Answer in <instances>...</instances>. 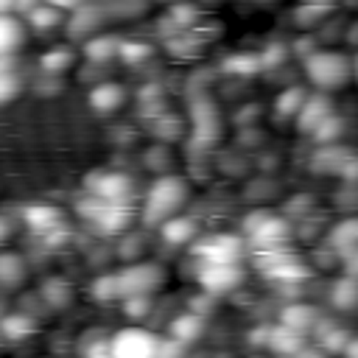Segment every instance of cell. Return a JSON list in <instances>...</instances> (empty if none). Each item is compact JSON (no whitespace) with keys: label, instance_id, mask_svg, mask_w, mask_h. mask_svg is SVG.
I'll return each mask as SVG.
<instances>
[{"label":"cell","instance_id":"1","mask_svg":"<svg viewBox=\"0 0 358 358\" xmlns=\"http://www.w3.org/2000/svg\"><path fill=\"white\" fill-rule=\"evenodd\" d=\"M190 190H187V182L182 176H173V173H165V176H157L148 190H145V199H143V224L148 227H159L162 221L179 215V210L185 207Z\"/></svg>","mask_w":358,"mask_h":358},{"label":"cell","instance_id":"2","mask_svg":"<svg viewBox=\"0 0 358 358\" xmlns=\"http://www.w3.org/2000/svg\"><path fill=\"white\" fill-rule=\"evenodd\" d=\"M308 81L319 92H333L341 90L352 78V59L338 53V50H313L310 56L302 59Z\"/></svg>","mask_w":358,"mask_h":358},{"label":"cell","instance_id":"3","mask_svg":"<svg viewBox=\"0 0 358 358\" xmlns=\"http://www.w3.org/2000/svg\"><path fill=\"white\" fill-rule=\"evenodd\" d=\"M291 235V224L268 210H255L243 218V241L255 246V252H268V249H285Z\"/></svg>","mask_w":358,"mask_h":358},{"label":"cell","instance_id":"4","mask_svg":"<svg viewBox=\"0 0 358 358\" xmlns=\"http://www.w3.org/2000/svg\"><path fill=\"white\" fill-rule=\"evenodd\" d=\"M78 213H81L90 224H95V229L103 232V235H117V232H123V229L129 227V215H131L129 201H106V199H98V196H92V193L78 201Z\"/></svg>","mask_w":358,"mask_h":358},{"label":"cell","instance_id":"5","mask_svg":"<svg viewBox=\"0 0 358 358\" xmlns=\"http://www.w3.org/2000/svg\"><path fill=\"white\" fill-rule=\"evenodd\" d=\"M159 341L151 330L145 327H123L115 336H109V350L106 358H157L159 352Z\"/></svg>","mask_w":358,"mask_h":358},{"label":"cell","instance_id":"6","mask_svg":"<svg viewBox=\"0 0 358 358\" xmlns=\"http://www.w3.org/2000/svg\"><path fill=\"white\" fill-rule=\"evenodd\" d=\"M257 268L263 271L266 280L280 282V285H294L308 277V266L291 255L288 249H268V252H255Z\"/></svg>","mask_w":358,"mask_h":358},{"label":"cell","instance_id":"7","mask_svg":"<svg viewBox=\"0 0 358 358\" xmlns=\"http://www.w3.org/2000/svg\"><path fill=\"white\" fill-rule=\"evenodd\" d=\"M115 277H117L120 299H126V296H151L162 285L165 274L157 263H129Z\"/></svg>","mask_w":358,"mask_h":358},{"label":"cell","instance_id":"8","mask_svg":"<svg viewBox=\"0 0 358 358\" xmlns=\"http://www.w3.org/2000/svg\"><path fill=\"white\" fill-rule=\"evenodd\" d=\"M193 255L210 263H241V257L246 255V241L232 232H215V235L199 238L193 246Z\"/></svg>","mask_w":358,"mask_h":358},{"label":"cell","instance_id":"9","mask_svg":"<svg viewBox=\"0 0 358 358\" xmlns=\"http://www.w3.org/2000/svg\"><path fill=\"white\" fill-rule=\"evenodd\" d=\"M196 277H199V285L204 288V294L221 296V294L235 291L243 282V268H241V263H210V260H201Z\"/></svg>","mask_w":358,"mask_h":358},{"label":"cell","instance_id":"10","mask_svg":"<svg viewBox=\"0 0 358 358\" xmlns=\"http://www.w3.org/2000/svg\"><path fill=\"white\" fill-rule=\"evenodd\" d=\"M84 187H87V193H92L98 199H106V201H129V196H131V179L120 171L87 173Z\"/></svg>","mask_w":358,"mask_h":358},{"label":"cell","instance_id":"11","mask_svg":"<svg viewBox=\"0 0 358 358\" xmlns=\"http://www.w3.org/2000/svg\"><path fill=\"white\" fill-rule=\"evenodd\" d=\"M336 109H333V103H330V98H327V92H313V95H308L305 98V103L299 106V112H296V117H294V123H296V129L302 131V134H313L316 129H319V123H324L330 115H333Z\"/></svg>","mask_w":358,"mask_h":358},{"label":"cell","instance_id":"12","mask_svg":"<svg viewBox=\"0 0 358 358\" xmlns=\"http://www.w3.org/2000/svg\"><path fill=\"white\" fill-rule=\"evenodd\" d=\"M22 221H25V227H28L31 232H36V235H42V238H50L53 232L62 229V210L53 207V204H45V201L28 204V207L22 210Z\"/></svg>","mask_w":358,"mask_h":358},{"label":"cell","instance_id":"13","mask_svg":"<svg viewBox=\"0 0 358 358\" xmlns=\"http://www.w3.org/2000/svg\"><path fill=\"white\" fill-rule=\"evenodd\" d=\"M263 344H266L274 355L291 358L296 350L305 347V338H302V333H296V330H291V327H285V324H274V327H268Z\"/></svg>","mask_w":358,"mask_h":358},{"label":"cell","instance_id":"14","mask_svg":"<svg viewBox=\"0 0 358 358\" xmlns=\"http://www.w3.org/2000/svg\"><path fill=\"white\" fill-rule=\"evenodd\" d=\"M159 235H162V241L171 243V246H185V243L196 241L199 224H196L190 215H173V218H168V221L159 224Z\"/></svg>","mask_w":358,"mask_h":358},{"label":"cell","instance_id":"15","mask_svg":"<svg viewBox=\"0 0 358 358\" xmlns=\"http://www.w3.org/2000/svg\"><path fill=\"white\" fill-rule=\"evenodd\" d=\"M280 324H285V327H291V330H296V333L305 336V333H310V330L319 327V310H316L313 305L294 302V305L282 308V313H280Z\"/></svg>","mask_w":358,"mask_h":358},{"label":"cell","instance_id":"16","mask_svg":"<svg viewBox=\"0 0 358 358\" xmlns=\"http://www.w3.org/2000/svg\"><path fill=\"white\" fill-rule=\"evenodd\" d=\"M330 246L341 257H355L358 252V218H344L330 229Z\"/></svg>","mask_w":358,"mask_h":358},{"label":"cell","instance_id":"17","mask_svg":"<svg viewBox=\"0 0 358 358\" xmlns=\"http://www.w3.org/2000/svg\"><path fill=\"white\" fill-rule=\"evenodd\" d=\"M22 42H25V22L17 14H3L0 11V59L14 56Z\"/></svg>","mask_w":358,"mask_h":358},{"label":"cell","instance_id":"18","mask_svg":"<svg viewBox=\"0 0 358 358\" xmlns=\"http://www.w3.org/2000/svg\"><path fill=\"white\" fill-rule=\"evenodd\" d=\"M355 154L350 151V148H344V145H338V143H330V145H322L319 148V154L310 159V168H316V171H322V173H341V168L352 159Z\"/></svg>","mask_w":358,"mask_h":358},{"label":"cell","instance_id":"19","mask_svg":"<svg viewBox=\"0 0 358 358\" xmlns=\"http://www.w3.org/2000/svg\"><path fill=\"white\" fill-rule=\"evenodd\" d=\"M34 330H36V319L25 310H11L0 316V336L8 341H22L34 336Z\"/></svg>","mask_w":358,"mask_h":358},{"label":"cell","instance_id":"20","mask_svg":"<svg viewBox=\"0 0 358 358\" xmlns=\"http://www.w3.org/2000/svg\"><path fill=\"white\" fill-rule=\"evenodd\" d=\"M123 101H126L123 87H120V84H112V81L92 87V90H90V95H87V103H90L95 112H101V115L115 112V109H117Z\"/></svg>","mask_w":358,"mask_h":358},{"label":"cell","instance_id":"21","mask_svg":"<svg viewBox=\"0 0 358 358\" xmlns=\"http://www.w3.org/2000/svg\"><path fill=\"white\" fill-rule=\"evenodd\" d=\"M330 302L336 310H355L358 308V277L344 274L330 288Z\"/></svg>","mask_w":358,"mask_h":358},{"label":"cell","instance_id":"22","mask_svg":"<svg viewBox=\"0 0 358 358\" xmlns=\"http://www.w3.org/2000/svg\"><path fill=\"white\" fill-rule=\"evenodd\" d=\"M168 330H171V338L187 344V341H196V338L204 333V319H201V313L187 310V313H179V316L171 322Z\"/></svg>","mask_w":358,"mask_h":358},{"label":"cell","instance_id":"23","mask_svg":"<svg viewBox=\"0 0 358 358\" xmlns=\"http://www.w3.org/2000/svg\"><path fill=\"white\" fill-rule=\"evenodd\" d=\"M25 280V260L17 252H0V288H17Z\"/></svg>","mask_w":358,"mask_h":358},{"label":"cell","instance_id":"24","mask_svg":"<svg viewBox=\"0 0 358 358\" xmlns=\"http://www.w3.org/2000/svg\"><path fill=\"white\" fill-rule=\"evenodd\" d=\"M62 22V8L56 6H48V3H39L36 8H31L25 14V25H31L34 31H50Z\"/></svg>","mask_w":358,"mask_h":358},{"label":"cell","instance_id":"25","mask_svg":"<svg viewBox=\"0 0 358 358\" xmlns=\"http://www.w3.org/2000/svg\"><path fill=\"white\" fill-rule=\"evenodd\" d=\"M305 98H308L305 87H288V90H282V92L277 95L274 112H277L280 117H296V112H299V106L305 103Z\"/></svg>","mask_w":358,"mask_h":358},{"label":"cell","instance_id":"26","mask_svg":"<svg viewBox=\"0 0 358 358\" xmlns=\"http://www.w3.org/2000/svg\"><path fill=\"white\" fill-rule=\"evenodd\" d=\"M316 333H319V347H322L327 355H333V352H341V355H344V347H347V341H350V333H347L344 327L322 324Z\"/></svg>","mask_w":358,"mask_h":358},{"label":"cell","instance_id":"27","mask_svg":"<svg viewBox=\"0 0 358 358\" xmlns=\"http://www.w3.org/2000/svg\"><path fill=\"white\" fill-rule=\"evenodd\" d=\"M117 39H112V36H92V39H87V48H84V53L92 59V62H109L112 56H117Z\"/></svg>","mask_w":358,"mask_h":358},{"label":"cell","instance_id":"28","mask_svg":"<svg viewBox=\"0 0 358 358\" xmlns=\"http://www.w3.org/2000/svg\"><path fill=\"white\" fill-rule=\"evenodd\" d=\"M42 299L50 308H62L70 302V282H64L62 277H50L48 282H42Z\"/></svg>","mask_w":358,"mask_h":358},{"label":"cell","instance_id":"29","mask_svg":"<svg viewBox=\"0 0 358 358\" xmlns=\"http://www.w3.org/2000/svg\"><path fill=\"white\" fill-rule=\"evenodd\" d=\"M70 64H73V56H70L67 48H53V50L42 53V59H39V67H42L48 76H59V73H64Z\"/></svg>","mask_w":358,"mask_h":358},{"label":"cell","instance_id":"30","mask_svg":"<svg viewBox=\"0 0 358 358\" xmlns=\"http://www.w3.org/2000/svg\"><path fill=\"white\" fill-rule=\"evenodd\" d=\"M341 134H344V120L333 112L324 123H319V129H316L310 137H313L319 145H330V143H338V137H341Z\"/></svg>","mask_w":358,"mask_h":358},{"label":"cell","instance_id":"31","mask_svg":"<svg viewBox=\"0 0 358 358\" xmlns=\"http://www.w3.org/2000/svg\"><path fill=\"white\" fill-rule=\"evenodd\" d=\"M117 56L126 62V64H140L143 59L151 56V45L143 42V39H126L117 45Z\"/></svg>","mask_w":358,"mask_h":358},{"label":"cell","instance_id":"32","mask_svg":"<svg viewBox=\"0 0 358 358\" xmlns=\"http://www.w3.org/2000/svg\"><path fill=\"white\" fill-rule=\"evenodd\" d=\"M92 296L98 302H112V299H120V291H117V277L115 274H101L95 282H92Z\"/></svg>","mask_w":358,"mask_h":358},{"label":"cell","instance_id":"33","mask_svg":"<svg viewBox=\"0 0 358 358\" xmlns=\"http://www.w3.org/2000/svg\"><path fill=\"white\" fill-rule=\"evenodd\" d=\"M263 64H260V56H232V59H227L224 62V70L227 73H235V76H252V73H257Z\"/></svg>","mask_w":358,"mask_h":358},{"label":"cell","instance_id":"34","mask_svg":"<svg viewBox=\"0 0 358 358\" xmlns=\"http://www.w3.org/2000/svg\"><path fill=\"white\" fill-rule=\"evenodd\" d=\"M20 90H22V84H20L17 70H6V73H0V106L8 103V101H14V98L20 95Z\"/></svg>","mask_w":358,"mask_h":358},{"label":"cell","instance_id":"35","mask_svg":"<svg viewBox=\"0 0 358 358\" xmlns=\"http://www.w3.org/2000/svg\"><path fill=\"white\" fill-rule=\"evenodd\" d=\"M123 310H126L129 319H143L151 310V296H126Z\"/></svg>","mask_w":358,"mask_h":358},{"label":"cell","instance_id":"36","mask_svg":"<svg viewBox=\"0 0 358 358\" xmlns=\"http://www.w3.org/2000/svg\"><path fill=\"white\" fill-rule=\"evenodd\" d=\"M291 358H330L322 347H302V350H296Z\"/></svg>","mask_w":358,"mask_h":358},{"label":"cell","instance_id":"37","mask_svg":"<svg viewBox=\"0 0 358 358\" xmlns=\"http://www.w3.org/2000/svg\"><path fill=\"white\" fill-rule=\"evenodd\" d=\"M42 3L56 6V8H62V11H76V8H81L87 0H42Z\"/></svg>","mask_w":358,"mask_h":358},{"label":"cell","instance_id":"38","mask_svg":"<svg viewBox=\"0 0 358 358\" xmlns=\"http://www.w3.org/2000/svg\"><path fill=\"white\" fill-rule=\"evenodd\" d=\"M350 355H358V336H350V341L344 347V358H350Z\"/></svg>","mask_w":358,"mask_h":358},{"label":"cell","instance_id":"39","mask_svg":"<svg viewBox=\"0 0 358 358\" xmlns=\"http://www.w3.org/2000/svg\"><path fill=\"white\" fill-rule=\"evenodd\" d=\"M8 235H11V224H8V218H6V215H0V243H3Z\"/></svg>","mask_w":358,"mask_h":358},{"label":"cell","instance_id":"40","mask_svg":"<svg viewBox=\"0 0 358 358\" xmlns=\"http://www.w3.org/2000/svg\"><path fill=\"white\" fill-rule=\"evenodd\" d=\"M14 8H17V0H0V11L3 14H14Z\"/></svg>","mask_w":358,"mask_h":358},{"label":"cell","instance_id":"41","mask_svg":"<svg viewBox=\"0 0 358 358\" xmlns=\"http://www.w3.org/2000/svg\"><path fill=\"white\" fill-rule=\"evenodd\" d=\"M352 78H355V84H358V56L352 59Z\"/></svg>","mask_w":358,"mask_h":358},{"label":"cell","instance_id":"42","mask_svg":"<svg viewBox=\"0 0 358 358\" xmlns=\"http://www.w3.org/2000/svg\"><path fill=\"white\" fill-rule=\"evenodd\" d=\"M355 263H358V252H355Z\"/></svg>","mask_w":358,"mask_h":358},{"label":"cell","instance_id":"43","mask_svg":"<svg viewBox=\"0 0 358 358\" xmlns=\"http://www.w3.org/2000/svg\"><path fill=\"white\" fill-rule=\"evenodd\" d=\"M350 358H358V355H350Z\"/></svg>","mask_w":358,"mask_h":358},{"label":"cell","instance_id":"44","mask_svg":"<svg viewBox=\"0 0 358 358\" xmlns=\"http://www.w3.org/2000/svg\"><path fill=\"white\" fill-rule=\"evenodd\" d=\"M319 3H324V0H319Z\"/></svg>","mask_w":358,"mask_h":358}]
</instances>
